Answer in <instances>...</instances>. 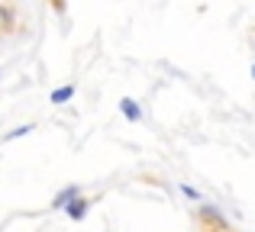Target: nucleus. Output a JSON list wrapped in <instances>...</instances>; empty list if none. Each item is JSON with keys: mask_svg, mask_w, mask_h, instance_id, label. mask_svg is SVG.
Wrapping results in <instances>:
<instances>
[{"mask_svg": "<svg viewBox=\"0 0 255 232\" xmlns=\"http://www.w3.org/2000/svg\"><path fill=\"white\" fill-rule=\"evenodd\" d=\"M75 200H78V184H71V187H65V190H58V194H55L52 207H55V210H68Z\"/></svg>", "mask_w": 255, "mask_h": 232, "instance_id": "obj_1", "label": "nucleus"}, {"mask_svg": "<svg viewBox=\"0 0 255 232\" xmlns=\"http://www.w3.org/2000/svg\"><path fill=\"white\" fill-rule=\"evenodd\" d=\"M120 113L129 119V123H139V119H142V107H139L132 97H123V100H120Z\"/></svg>", "mask_w": 255, "mask_h": 232, "instance_id": "obj_2", "label": "nucleus"}, {"mask_svg": "<svg viewBox=\"0 0 255 232\" xmlns=\"http://www.w3.org/2000/svg\"><path fill=\"white\" fill-rule=\"evenodd\" d=\"M87 207H91V203H87V200H84V197H78V200H75V203H71V207H68V210H65V213H68V216H71V220H75V223H81V220H84V216H87Z\"/></svg>", "mask_w": 255, "mask_h": 232, "instance_id": "obj_3", "label": "nucleus"}, {"mask_svg": "<svg viewBox=\"0 0 255 232\" xmlns=\"http://www.w3.org/2000/svg\"><path fill=\"white\" fill-rule=\"evenodd\" d=\"M71 97H75V87H71V84H62V87L52 90V103H58V107H62V103H71Z\"/></svg>", "mask_w": 255, "mask_h": 232, "instance_id": "obj_4", "label": "nucleus"}, {"mask_svg": "<svg viewBox=\"0 0 255 232\" xmlns=\"http://www.w3.org/2000/svg\"><path fill=\"white\" fill-rule=\"evenodd\" d=\"M29 129H32V126H16V129H13V132H6V136H3V142H13V139L26 136V132H29Z\"/></svg>", "mask_w": 255, "mask_h": 232, "instance_id": "obj_5", "label": "nucleus"}, {"mask_svg": "<svg viewBox=\"0 0 255 232\" xmlns=\"http://www.w3.org/2000/svg\"><path fill=\"white\" fill-rule=\"evenodd\" d=\"M181 194H184L187 200H200V190H197V187H191V184H181Z\"/></svg>", "mask_w": 255, "mask_h": 232, "instance_id": "obj_6", "label": "nucleus"}]
</instances>
